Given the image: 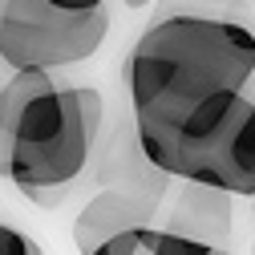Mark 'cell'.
I'll list each match as a JSON object with an SVG mask.
<instances>
[{
  "instance_id": "obj_10",
  "label": "cell",
  "mask_w": 255,
  "mask_h": 255,
  "mask_svg": "<svg viewBox=\"0 0 255 255\" xmlns=\"http://www.w3.org/2000/svg\"><path fill=\"white\" fill-rule=\"evenodd\" d=\"M126 8H146V4H154V0H122Z\"/></svg>"
},
{
  "instance_id": "obj_2",
  "label": "cell",
  "mask_w": 255,
  "mask_h": 255,
  "mask_svg": "<svg viewBox=\"0 0 255 255\" xmlns=\"http://www.w3.org/2000/svg\"><path fill=\"white\" fill-rule=\"evenodd\" d=\"M106 102L93 85H49L28 102L8 134V178L41 207L69 199L98 142Z\"/></svg>"
},
{
  "instance_id": "obj_9",
  "label": "cell",
  "mask_w": 255,
  "mask_h": 255,
  "mask_svg": "<svg viewBox=\"0 0 255 255\" xmlns=\"http://www.w3.org/2000/svg\"><path fill=\"white\" fill-rule=\"evenodd\" d=\"M49 4L61 12H98V8H106V0H49Z\"/></svg>"
},
{
  "instance_id": "obj_7",
  "label": "cell",
  "mask_w": 255,
  "mask_h": 255,
  "mask_svg": "<svg viewBox=\"0 0 255 255\" xmlns=\"http://www.w3.org/2000/svg\"><path fill=\"white\" fill-rule=\"evenodd\" d=\"M146 231V227H142ZM142 231H126V235H114L110 243H102L93 255H142Z\"/></svg>"
},
{
  "instance_id": "obj_13",
  "label": "cell",
  "mask_w": 255,
  "mask_h": 255,
  "mask_svg": "<svg viewBox=\"0 0 255 255\" xmlns=\"http://www.w3.org/2000/svg\"><path fill=\"white\" fill-rule=\"evenodd\" d=\"M251 255H255V251H251Z\"/></svg>"
},
{
  "instance_id": "obj_4",
  "label": "cell",
  "mask_w": 255,
  "mask_h": 255,
  "mask_svg": "<svg viewBox=\"0 0 255 255\" xmlns=\"http://www.w3.org/2000/svg\"><path fill=\"white\" fill-rule=\"evenodd\" d=\"M166 190L170 186H102L98 195L81 207V215L73 219V243H77V251L93 255L114 235L154 227Z\"/></svg>"
},
{
  "instance_id": "obj_5",
  "label": "cell",
  "mask_w": 255,
  "mask_h": 255,
  "mask_svg": "<svg viewBox=\"0 0 255 255\" xmlns=\"http://www.w3.org/2000/svg\"><path fill=\"white\" fill-rule=\"evenodd\" d=\"M158 227L178 231L186 239H199L207 247H227L231 227H235V211H231V195L219 186H203V182H170L162 211H158Z\"/></svg>"
},
{
  "instance_id": "obj_1",
  "label": "cell",
  "mask_w": 255,
  "mask_h": 255,
  "mask_svg": "<svg viewBox=\"0 0 255 255\" xmlns=\"http://www.w3.org/2000/svg\"><path fill=\"white\" fill-rule=\"evenodd\" d=\"M255 81V33L239 20L178 12L154 20L130 53L134 126H174L207 102L247 93Z\"/></svg>"
},
{
  "instance_id": "obj_3",
  "label": "cell",
  "mask_w": 255,
  "mask_h": 255,
  "mask_svg": "<svg viewBox=\"0 0 255 255\" xmlns=\"http://www.w3.org/2000/svg\"><path fill=\"white\" fill-rule=\"evenodd\" d=\"M110 33V12H61L49 0H4L0 8V61L24 69H61L89 61Z\"/></svg>"
},
{
  "instance_id": "obj_6",
  "label": "cell",
  "mask_w": 255,
  "mask_h": 255,
  "mask_svg": "<svg viewBox=\"0 0 255 255\" xmlns=\"http://www.w3.org/2000/svg\"><path fill=\"white\" fill-rule=\"evenodd\" d=\"M219 247H207L199 239H186L178 231H166V227H146L142 231V255H211Z\"/></svg>"
},
{
  "instance_id": "obj_11",
  "label": "cell",
  "mask_w": 255,
  "mask_h": 255,
  "mask_svg": "<svg viewBox=\"0 0 255 255\" xmlns=\"http://www.w3.org/2000/svg\"><path fill=\"white\" fill-rule=\"evenodd\" d=\"M211 255H231V251H227V247H219V251H211Z\"/></svg>"
},
{
  "instance_id": "obj_8",
  "label": "cell",
  "mask_w": 255,
  "mask_h": 255,
  "mask_svg": "<svg viewBox=\"0 0 255 255\" xmlns=\"http://www.w3.org/2000/svg\"><path fill=\"white\" fill-rule=\"evenodd\" d=\"M33 239L28 235H20L16 227H4V223H0V255H33Z\"/></svg>"
},
{
  "instance_id": "obj_12",
  "label": "cell",
  "mask_w": 255,
  "mask_h": 255,
  "mask_svg": "<svg viewBox=\"0 0 255 255\" xmlns=\"http://www.w3.org/2000/svg\"><path fill=\"white\" fill-rule=\"evenodd\" d=\"M33 255H45V251H41V247H33Z\"/></svg>"
}]
</instances>
